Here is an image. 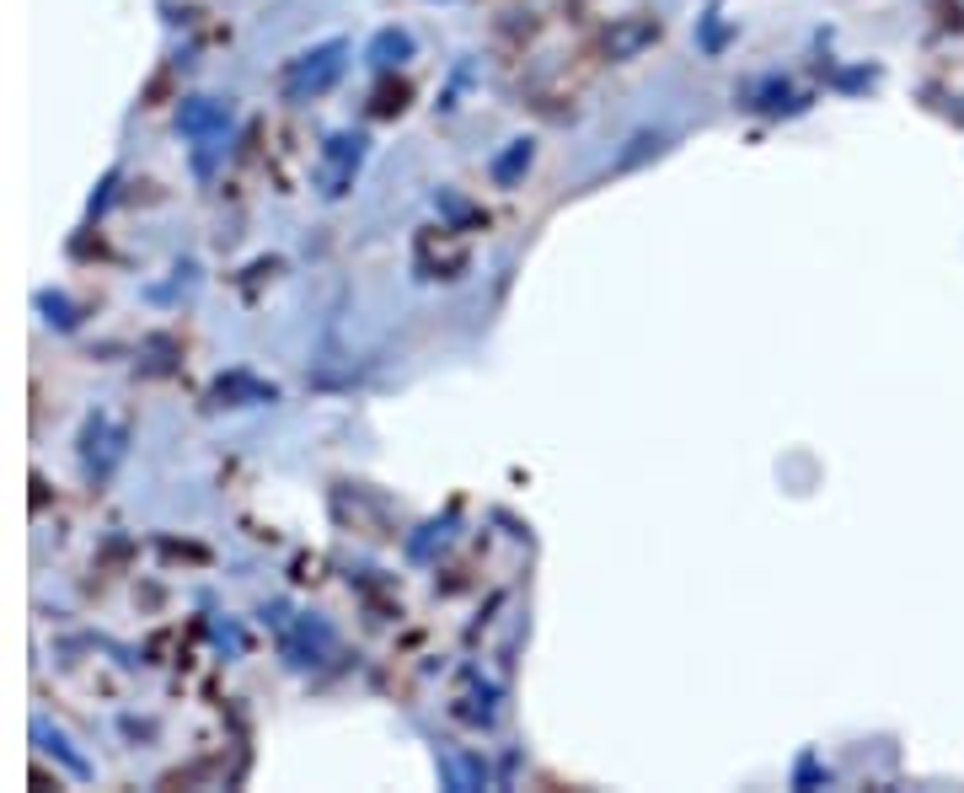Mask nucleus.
I'll return each instance as SVG.
<instances>
[{
  "instance_id": "5",
  "label": "nucleus",
  "mask_w": 964,
  "mask_h": 793,
  "mask_svg": "<svg viewBox=\"0 0 964 793\" xmlns=\"http://www.w3.org/2000/svg\"><path fill=\"white\" fill-rule=\"evenodd\" d=\"M215 397H220V403H226V397H258V403H274L280 392H274V386H263V381H252L247 371H231V376L215 386Z\"/></svg>"
},
{
  "instance_id": "2",
  "label": "nucleus",
  "mask_w": 964,
  "mask_h": 793,
  "mask_svg": "<svg viewBox=\"0 0 964 793\" xmlns=\"http://www.w3.org/2000/svg\"><path fill=\"white\" fill-rule=\"evenodd\" d=\"M360 162H364V134H332L327 151H321V183H327L321 194L338 199L349 188V177L360 172Z\"/></svg>"
},
{
  "instance_id": "8",
  "label": "nucleus",
  "mask_w": 964,
  "mask_h": 793,
  "mask_svg": "<svg viewBox=\"0 0 964 793\" xmlns=\"http://www.w3.org/2000/svg\"><path fill=\"white\" fill-rule=\"evenodd\" d=\"M402 97H407L402 86H381V97H375V113H381V119H392V113H402V108H407Z\"/></svg>"
},
{
  "instance_id": "3",
  "label": "nucleus",
  "mask_w": 964,
  "mask_h": 793,
  "mask_svg": "<svg viewBox=\"0 0 964 793\" xmlns=\"http://www.w3.org/2000/svg\"><path fill=\"white\" fill-rule=\"evenodd\" d=\"M654 38H659V16H622L616 27H605L601 48L611 54V59H633V54L648 48Z\"/></svg>"
},
{
  "instance_id": "6",
  "label": "nucleus",
  "mask_w": 964,
  "mask_h": 793,
  "mask_svg": "<svg viewBox=\"0 0 964 793\" xmlns=\"http://www.w3.org/2000/svg\"><path fill=\"white\" fill-rule=\"evenodd\" d=\"M413 54V38L402 33V27H386L381 38L370 43V65H397V59H407Z\"/></svg>"
},
{
  "instance_id": "4",
  "label": "nucleus",
  "mask_w": 964,
  "mask_h": 793,
  "mask_svg": "<svg viewBox=\"0 0 964 793\" xmlns=\"http://www.w3.org/2000/svg\"><path fill=\"white\" fill-rule=\"evenodd\" d=\"M231 124V108L226 102H209V97H194L188 108H183V129L188 134H215V129Z\"/></svg>"
},
{
  "instance_id": "7",
  "label": "nucleus",
  "mask_w": 964,
  "mask_h": 793,
  "mask_svg": "<svg viewBox=\"0 0 964 793\" xmlns=\"http://www.w3.org/2000/svg\"><path fill=\"white\" fill-rule=\"evenodd\" d=\"M525 167H530V140H515V145H510V151L493 162V183H504V188H510Z\"/></svg>"
},
{
  "instance_id": "1",
  "label": "nucleus",
  "mask_w": 964,
  "mask_h": 793,
  "mask_svg": "<svg viewBox=\"0 0 964 793\" xmlns=\"http://www.w3.org/2000/svg\"><path fill=\"white\" fill-rule=\"evenodd\" d=\"M343 54H349V43H343V38H332V43H321V48L295 54V59L284 65V91H289V102L321 97L327 86L343 76Z\"/></svg>"
}]
</instances>
